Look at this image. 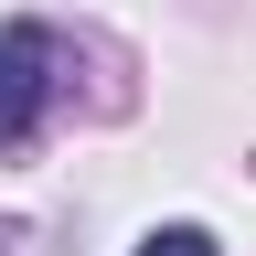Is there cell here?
I'll use <instances>...</instances> for the list:
<instances>
[{
  "label": "cell",
  "instance_id": "6da1fadb",
  "mask_svg": "<svg viewBox=\"0 0 256 256\" xmlns=\"http://www.w3.org/2000/svg\"><path fill=\"white\" fill-rule=\"evenodd\" d=\"M43 107H54V32L43 22H11L0 32V150H32Z\"/></svg>",
  "mask_w": 256,
  "mask_h": 256
},
{
  "label": "cell",
  "instance_id": "7a4b0ae2",
  "mask_svg": "<svg viewBox=\"0 0 256 256\" xmlns=\"http://www.w3.org/2000/svg\"><path fill=\"white\" fill-rule=\"evenodd\" d=\"M139 256H224V246H214V235H203V224H160V235H150V246H139Z\"/></svg>",
  "mask_w": 256,
  "mask_h": 256
}]
</instances>
